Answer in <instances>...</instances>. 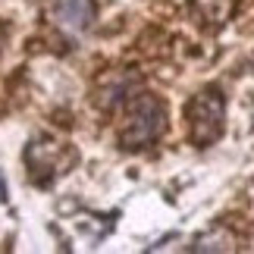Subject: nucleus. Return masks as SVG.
<instances>
[{
    "instance_id": "3",
    "label": "nucleus",
    "mask_w": 254,
    "mask_h": 254,
    "mask_svg": "<svg viewBox=\"0 0 254 254\" xmlns=\"http://www.w3.org/2000/svg\"><path fill=\"white\" fill-rule=\"evenodd\" d=\"M54 19H57V25H60L63 32L79 35L94 19V0H57Z\"/></svg>"
},
{
    "instance_id": "1",
    "label": "nucleus",
    "mask_w": 254,
    "mask_h": 254,
    "mask_svg": "<svg viewBox=\"0 0 254 254\" xmlns=\"http://www.w3.org/2000/svg\"><path fill=\"white\" fill-rule=\"evenodd\" d=\"M163 120H167V110L154 94H138L126 110L123 129H120V141L123 148H144L154 138H160L163 132Z\"/></svg>"
},
{
    "instance_id": "2",
    "label": "nucleus",
    "mask_w": 254,
    "mask_h": 254,
    "mask_svg": "<svg viewBox=\"0 0 254 254\" xmlns=\"http://www.w3.org/2000/svg\"><path fill=\"white\" fill-rule=\"evenodd\" d=\"M185 116H189L191 141L198 148H210L223 135V120H226V104H223L220 88H204L201 94H194L191 104L185 107Z\"/></svg>"
}]
</instances>
